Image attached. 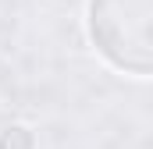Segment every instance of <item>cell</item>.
I'll return each mask as SVG.
<instances>
[{
    "instance_id": "cell-1",
    "label": "cell",
    "mask_w": 153,
    "mask_h": 149,
    "mask_svg": "<svg viewBox=\"0 0 153 149\" xmlns=\"http://www.w3.org/2000/svg\"><path fill=\"white\" fill-rule=\"evenodd\" d=\"M96 53L128 74H153V0H89Z\"/></svg>"
},
{
    "instance_id": "cell-2",
    "label": "cell",
    "mask_w": 153,
    "mask_h": 149,
    "mask_svg": "<svg viewBox=\"0 0 153 149\" xmlns=\"http://www.w3.org/2000/svg\"><path fill=\"white\" fill-rule=\"evenodd\" d=\"M25 142H32V135L25 128H7L0 135V149H32V146H25Z\"/></svg>"
}]
</instances>
